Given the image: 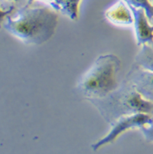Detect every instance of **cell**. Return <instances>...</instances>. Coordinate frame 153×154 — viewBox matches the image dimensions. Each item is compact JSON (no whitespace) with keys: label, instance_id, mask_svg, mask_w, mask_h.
Listing matches in <instances>:
<instances>
[{"label":"cell","instance_id":"6da1fadb","mask_svg":"<svg viewBox=\"0 0 153 154\" xmlns=\"http://www.w3.org/2000/svg\"><path fill=\"white\" fill-rule=\"evenodd\" d=\"M58 14L54 10L43 8L23 7L14 17H7L4 29L26 45H43L55 32Z\"/></svg>","mask_w":153,"mask_h":154},{"label":"cell","instance_id":"7a4b0ae2","mask_svg":"<svg viewBox=\"0 0 153 154\" xmlns=\"http://www.w3.org/2000/svg\"><path fill=\"white\" fill-rule=\"evenodd\" d=\"M86 99L97 108L102 117L110 125L124 116L136 113L153 115V103L145 99L125 79L105 97Z\"/></svg>","mask_w":153,"mask_h":154},{"label":"cell","instance_id":"3957f363","mask_svg":"<svg viewBox=\"0 0 153 154\" xmlns=\"http://www.w3.org/2000/svg\"><path fill=\"white\" fill-rule=\"evenodd\" d=\"M121 66V60L116 55H101L81 76L77 89L85 98L105 97L120 85L118 75Z\"/></svg>","mask_w":153,"mask_h":154},{"label":"cell","instance_id":"277c9868","mask_svg":"<svg viewBox=\"0 0 153 154\" xmlns=\"http://www.w3.org/2000/svg\"><path fill=\"white\" fill-rule=\"evenodd\" d=\"M151 116V115H149L147 113H136L132 115L124 116L119 118L112 124H111L112 129L109 133L104 138L94 143L92 145V148L96 151L101 147L114 142L121 134H123L128 130L136 127L140 128L149 122Z\"/></svg>","mask_w":153,"mask_h":154},{"label":"cell","instance_id":"5b68a950","mask_svg":"<svg viewBox=\"0 0 153 154\" xmlns=\"http://www.w3.org/2000/svg\"><path fill=\"white\" fill-rule=\"evenodd\" d=\"M125 80L130 81L145 99L153 103V71L142 68L134 62Z\"/></svg>","mask_w":153,"mask_h":154},{"label":"cell","instance_id":"8992f818","mask_svg":"<svg viewBox=\"0 0 153 154\" xmlns=\"http://www.w3.org/2000/svg\"><path fill=\"white\" fill-rule=\"evenodd\" d=\"M128 6L133 17L138 45L141 46L145 44L150 45L153 40V25L149 24V20L144 9L137 8L130 4H128Z\"/></svg>","mask_w":153,"mask_h":154},{"label":"cell","instance_id":"52a82bcc","mask_svg":"<svg viewBox=\"0 0 153 154\" xmlns=\"http://www.w3.org/2000/svg\"><path fill=\"white\" fill-rule=\"evenodd\" d=\"M105 15L111 22L116 25H130L133 22L131 10L124 0L108 9Z\"/></svg>","mask_w":153,"mask_h":154},{"label":"cell","instance_id":"ba28073f","mask_svg":"<svg viewBox=\"0 0 153 154\" xmlns=\"http://www.w3.org/2000/svg\"><path fill=\"white\" fill-rule=\"evenodd\" d=\"M81 0H53L50 5L54 10L61 12L73 21L78 19L79 5Z\"/></svg>","mask_w":153,"mask_h":154},{"label":"cell","instance_id":"9c48e42d","mask_svg":"<svg viewBox=\"0 0 153 154\" xmlns=\"http://www.w3.org/2000/svg\"><path fill=\"white\" fill-rule=\"evenodd\" d=\"M134 62L142 68L153 71V48L150 45H142L141 49L135 56Z\"/></svg>","mask_w":153,"mask_h":154},{"label":"cell","instance_id":"30bf717a","mask_svg":"<svg viewBox=\"0 0 153 154\" xmlns=\"http://www.w3.org/2000/svg\"><path fill=\"white\" fill-rule=\"evenodd\" d=\"M127 4L137 8L144 9L146 15L149 21L153 18V6L150 0H124Z\"/></svg>","mask_w":153,"mask_h":154},{"label":"cell","instance_id":"8fae6325","mask_svg":"<svg viewBox=\"0 0 153 154\" xmlns=\"http://www.w3.org/2000/svg\"><path fill=\"white\" fill-rule=\"evenodd\" d=\"M145 139L149 142H153V115L151 116L149 122L139 128Z\"/></svg>","mask_w":153,"mask_h":154},{"label":"cell","instance_id":"7c38bea8","mask_svg":"<svg viewBox=\"0 0 153 154\" xmlns=\"http://www.w3.org/2000/svg\"><path fill=\"white\" fill-rule=\"evenodd\" d=\"M13 10H14V7L13 6L9 8V9H8V10H3V9L0 8V28L2 26L3 22L6 20L7 17H8L12 13Z\"/></svg>","mask_w":153,"mask_h":154},{"label":"cell","instance_id":"4fadbf2b","mask_svg":"<svg viewBox=\"0 0 153 154\" xmlns=\"http://www.w3.org/2000/svg\"><path fill=\"white\" fill-rule=\"evenodd\" d=\"M35 0H26V7H29L30 5H31V3L34 2ZM44 1H48V2H53V0H44Z\"/></svg>","mask_w":153,"mask_h":154},{"label":"cell","instance_id":"5bb4252c","mask_svg":"<svg viewBox=\"0 0 153 154\" xmlns=\"http://www.w3.org/2000/svg\"><path fill=\"white\" fill-rule=\"evenodd\" d=\"M150 45H151V47L153 48V40H152V42H151V44H150Z\"/></svg>","mask_w":153,"mask_h":154},{"label":"cell","instance_id":"9a60e30c","mask_svg":"<svg viewBox=\"0 0 153 154\" xmlns=\"http://www.w3.org/2000/svg\"><path fill=\"white\" fill-rule=\"evenodd\" d=\"M150 23L151 24V25H153V18H152V19H151V21H150Z\"/></svg>","mask_w":153,"mask_h":154},{"label":"cell","instance_id":"2e32d148","mask_svg":"<svg viewBox=\"0 0 153 154\" xmlns=\"http://www.w3.org/2000/svg\"><path fill=\"white\" fill-rule=\"evenodd\" d=\"M151 4H152V6H153V0H151Z\"/></svg>","mask_w":153,"mask_h":154},{"label":"cell","instance_id":"e0dca14e","mask_svg":"<svg viewBox=\"0 0 153 154\" xmlns=\"http://www.w3.org/2000/svg\"><path fill=\"white\" fill-rule=\"evenodd\" d=\"M8 1H17V0H8Z\"/></svg>","mask_w":153,"mask_h":154},{"label":"cell","instance_id":"ac0fdd59","mask_svg":"<svg viewBox=\"0 0 153 154\" xmlns=\"http://www.w3.org/2000/svg\"><path fill=\"white\" fill-rule=\"evenodd\" d=\"M150 2H151V0H150Z\"/></svg>","mask_w":153,"mask_h":154}]
</instances>
